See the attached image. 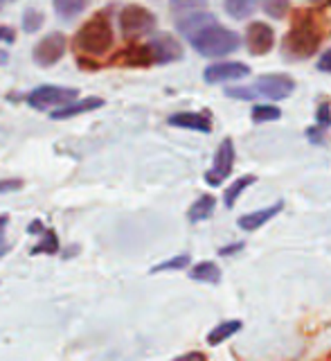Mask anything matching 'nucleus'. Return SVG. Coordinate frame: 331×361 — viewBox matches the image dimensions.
Returning <instances> with one entry per match:
<instances>
[{
	"mask_svg": "<svg viewBox=\"0 0 331 361\" xmlns=\"http://www.w3.org/2000/svg\"><path fill=\"white\" fill-rule=\"evenodd\" d=\"M189 43L203 56H225L239 48V34L212 23V25L203 27L201 32L192 34Z\"/></svg>",
	"mask_w": 331,
	"mask_h": 361,
	"instance_id": "obj_1",
	"label": "nucleus"
},
{
	"mask_svg": "<svg viewBox=\"0 0 331 361\" xmlns=\"http://www.w3.org/2000/svg\"><path fill=\"white\" fill-rule=\"evenodd\" d=\"M320 41V30L313 25V20L298 14L291 32L284 37V52L291 59H306V56H313L318 52Z\"/></svg>",
	"mask_w": 331,
	"mask_h": 361,
	"instance_id": "obj_2",
	"label": "nucleus"
},
{
	"mask_svg": "<svg viewBox=\"0 0 331 361\" xmlns=\"http://www.w3.org/2000/svg\"><path fill=\"white\" fill-rule=\"evenodd\" d=\"M295 88V82L287 75H266L257 79L250 88H227L225 95L235 99H255V97H268V99H282L289 97Z\"/></svg>",
	"mask_w": 331,
	"mask_h": 361,
	"instance_id": "obj_3",
	"label": "nucleus"
},
{
	"mask_svg": "<svg viewBox=\"0 0 331 361\" xmlns=\"http://www.w3.org/2000/svg\"><path fill=\"white\" fill-rule=\"evenodd\" d=\"M75 45L86 54L101 56L111 50L113 45V27L104 16H95L93 20H88L86 25L77 32Z\"/></svg>",
	"mask_w": 331,
	"mask_h": 361,
	"instance_id": "obj_4",
	"label": "nucleus"
},
{
	"mask_svg": "<svg viewBox=\"0 0 331 361\" xmlns=\"http://www.w3.org/2000/svg\"><path fill=\"white\" fill-rule=\"evenodd\" d=\"M120 27H122V34L127 39L144 37V34L154 32L156 16L149 9H144L140 5H129V7H124L122 14H120Z\"/></svg>",
	"mask_w": 331,
	"mask_h": 361,
	"instance_id": "obj_5",
	"label": "nucleus"
},
{
	"mask_svg": "<svg viewBox=\"0 0 331 361\" xmlns=\"http://www.w3.org/2000/svg\"><path fill=\"white\" fill-rule=\"evenodd\" d=\"M77 88H68V86H39L34 88L27 95V102L32 109L39 111H48V109H59L68 102L77 99Z\"/></svg>",
	"mask_w": 331,
	"mask_h": 361,
	"instance_id": "obj_6",
	"label": "nucleus"
},
{
	"mask_svg": "<svg viewBox=\"0 0 331 361\" xmlns=\"http://www.w3.org/2000/svg\"><path fill=\"white\" fill-rule=\"evenodd\" d=\"M232 165H235V145L230 138H225L214 154V167L210 169V172H205V180L214 188L221 185L223 178L230 176Z\"/></svg>",
	"mask_w": 331,
	"mask_h": 361,
	"instance_id": "obj_7",
	"label": "nucleus"
},
{
	"mask_svg": "<svg viewBox=\"0 0 331 361\" xmlns=\"http://www.w3.org/2000/svg\"><path fill=\"white\" fill-rule=\"evenodd\" d=\"M65 54V37L61 32H52L34 45V61L39 66H54Z\"/></svg>",
	"mask_w": 331,
	"mask_h": 361,
	"instance_id": "obj_8",
	"label": "nucleus"
},
{
	"mask_svg": "<svg viewBox=\"0 0 331 361\" xmlns=\"http://www.w3.org/2000/svg\"><path fill=\"white\" fill-rule=\"evenodd\" d=\"M275 45V32L266 23H250L246 32V48L250 54H266Z\"/></svg>",
	"mask_w": 331,
	"mask_h": 361,
	"instance_id": "obj_9",
	"label": "nucleus"
},
{
	"mask_svg": "<svg viewBox=\"0 0 331 361\" xmlns=\"http://www.w3.org/2000/svg\"><path fill=\"white\" fill-rule=\"evenodd\" d=\"M146 45H149V50H151L154 63H171V61H178L182 56V45L178 43V39L171 37V34H156Z\"/></svg>",
	"mask_w": 331,
	"mask_h": 361,
	"instance_id": "obj_10",
	"label": "nucleus"
},
{
	"mask_svg": "<svg viewBox=\"0 0 331 361\" xmlns=\"http://www.w3.org/2000/svg\"><path fill=\"white\" fill-rule=\"evenodd\" d=\"M248 75H250V68L239 61L214 63L205 68V82L208 84H223V82H232V79H244Z\"/></svg>",
	"mask_w": 331,
	"mask_h": 361,
	"instance_id": "obj_11",
	"label": "nucleus"
},
{
	"mask_svg": "<svg viewBox=\"0 0 331 361\" xmlns=\"http://www.w3.org/2000/svg\"><path fill=\"white\" fill-rule=\"evenodd\" d=\"M169 124L180 129H194V131H203V133H210L212 131V120L210 116L205 113H192V111H182L176 113V116L169 118Z\"/></svg>",
	"mask_w": 331,
	"mask_h": 361,
	"instance_id": "obj_12",
	"label": "nucleus"
},
{
	"mask_svg": "<svg viewBox=\"0 0 331 361\" xmlns=\"http://www.w3.org/2000/svg\"><path fill=\"white\" fill-rule=\"evenodd\" d=\"M99 106H104V99L99 97H86V99H73L68 102V104L59 106V111L52 113L54 120H68V118H75V116H82V113H88V111H95Z\"/></svg>",
	"mask_w": 331,
	"mask_h": 361,
	"instance_id": "obj_13",
	"label": "nucleus"
},
{
	"mask_svg": "<svg viewBox=\"0 0 331 361\" xmlns=\"http://www.w3.org/2000/svg\"><path fill=\"white\" fill-rule=\"evenodd\" d=\"M282 208H284V203L277 201L275 206H268V208H264V210H257V212L244 214V217L239 219V228H242V231H257L259 226H264L268 219L275 217L277 212H282Z\"/></svg>",
	"mask_w": 331,
	"mask_h": 361,
	"instance_id": "obj_14",
	"label": "nucleus"
},
{
	"mask_svg": "<svg viewBox=\"0 0 331 361\" xmlns=\"http://www.w3.org/2000/svg\"><path fill=\"white\" fill-rule=\"evenodd\" d=\"M212 23H216V18L212 16V14H189V16H182L178 23H176V27H178V32L182 34V37H192V34H196V32H201L203 27H208V25H212Z\"/></svg>",
	"mask_w": 331,
	"mask_h": 361,
	"instance_id": "obj_15",
	"label": "nucleus"
},
{
	"mask_svg": "<svg viewBox=\"0 0 331 361\" xmlns=\"http://www.w3.org/2000/svg\"><path fill=\"white\" fill-rule=\"evenodd\" d=\"M214 206H216V199L214 197H210V195H203V197H199L196 201L192 203V208H189V212H187V217H189V221H203V219H208L210 214L214 212Z\"/></svg>",
	"mask_w": 331,
	"mask_h": 361,
	"instance_id": "obj_16",
	"label": "nucleus"
},
{
	"mask_svg": "<svg viewBox=\"0 0 331 361\" xmlns=\"http://www.w3.org/2000/svg\"><path fill=\"white\" fill-rule=\"evenodd\" d=\"M189 278L196 282H208V285H216L221 280V269L214 262H201L189 271Z\"/></svg>",
	"mask_w": 331,
	"mask_h": 361,
	"instance_id": "obj_17",
	"label": "nucleus"
},
{
	"mask_svg": "<svg viewBox=\"0 0 331 361\" xmlns=\"http://www.w3.org/2000/svg\"><path fill=\"white\" fill-rule=\"evenodd\" d=\"M120 56H124L122 61L129 63V66H149V63H154L149 45H131V48L127 52H122Z\"/></svg>",
	"mask_w": 331,
	"mask_h": 361,
	"instance_id": "obj_18",
	"label": "nucleus"
},
{
	"mask_svg": "<svg viewBox=\"0 0 331 361\" xmlns=\"http://www.w3.org/2000/svg\"><path fill=\"white\" fill-rule=\"evenodd\" d=\"M261 0H225V11L232 18H248L259 7Z\"/></svg>",
	"mask_w": 331,
	"mask_h": 361,
	"instance_id": "obj_19",
	"label": "nucleus"
},
{
	"mask_svg": "<svg viewBox=\"0 0 331 361\" xmlns=\"http://www.w3.org/2000/svg\"><path fill=\"white\" fill-rule=\"evenodd\" d=\"M239 330H242V321H225L221 325H216L214 330L208 334V343L210 345H219V343L225 341V338H230L232 334H237Z\"/></svg>",
	"mask_w": 331,
	"mask_h": 361,
	"instance_id": "obj_20",
	"label": "nucleus"
},
{
	"mask_svg": "<svg viewBox=\"0 0 331 361\" xmlns=\"http://www.w3.org/2000/svg\"><path fill=\"white\" fill-rule=\"evenodd\" d=\"M86 9V0H54V11L63 20H70L79 16Z\"/></svg>",
	"mask_w": 331,
	"mask_h": 361,
	"instance_id": "obj_21",
	"label": "nucleus"
},
{
	"mask_svg": "<svg viewBox=\"0 0 331 361\" xmlns=\"http://www.w3.org/2000/svg\"><path fill=\"white\" fill-rule=\"evenodd\" d=\"M255 176L253 174H248V176H242V178H237L235 183L225 190V208H232L235 206V201H237V197L242 195V192L248 188V185H253L255 183Z\"/></svg>",
	"mask_w": 331,
	"mask_h": 361,
	"instance_id": "obj_22",
	"label": "nucleus"
},
{
	"mask_svg": "<svg viewBox=\"0 0 331 361\" xmlns=\"http://www.w3.org/2000/svg\"><path fill=\"white\" fill-rule=\"evenodd\" d=\"M56 248H59V240H56V235L52 231L45 233V237L41 240V244H37L32 248V253L34 255H39V253H48V255H54L56 253Z\"/></svg>",
	"mask_w": 331,
	"mask_h": 361,
	"instance_id": "obj_23",
	"label": "nucleus"
},
{
	"mask_svg": "<svg viewBox=\"0 0 331 361\" xmlns=\"http://www.w3.org/2000/svg\"><path fill=\"white\" fill-rule=\"evenodd\" d=\"M289 7H291V0H264V11L273 18L287 16Z\"/></svg>",
	"mask_w": 331,
	"mask_h": 361,
	"instance_id": "obj_24",
	"label": "nucleus"
},
{
	"mask_svg": "<svg viewBox=\"0 0 331 361\" xmlns=\"http://www.w3.org/2000/svg\"><path fill=\"white\" fill-rule=\"evenodd\" d=\"M282 116V111L277 106H268V104H261L253 109V120L255 122H270V120H277Z\"/></svg>",
	"mask_w": 331,
	"mask_h": 361,
	"instance_id": "obj_25",
	"label": "nucleus"
},
{
	"mask_svg": "<svg viewBox=\"0 0 331 361\" xmlns=\"http://www.w3.org/2000/svg\"><path fill=\"white\" fill-rule=\"evenodd\" d=\"M43 25V14L37 9H27L25 14H23V30H25L27 34L37 32L39 27Z\"/></svg>",
	"mask_w": 331,
	"mask_h": 361,
	"instance_id": "obj_26",
	"label": "nucleus"
},
{
	"mask_svg": "<svg viewBox=\"0 0 331 361\" xmlns=\"http://www.w3.org/2000/svg\"><path fill=\"white\" fill-rule=\"evenodd\" d=\"M189 264V257L187 255H178V257H171L167 262L158 264L151 269V274H161V271H171V269H185Z\"/></svg>",
	"mask_w": 331,
	"mask_h": 361,
	"instance_id": "obj_27",
	"label": "nucleus"
},
{
	"mask_svg": "<svg viewBox=\"0 0 331 361\" xmlns=\"http://www.w3.org/2000/svg\"><path fill=\"white\" fill-rule=\"evenodd\" d=\"M208 0H171V9L174 11H192V9H199L205 7Z\"/></svg>",
	"mask_w": 331,
	"mask_h": 361,
	"instance_id": "obj_28",
	"label": "nucleus"
},
{
	"mask_svg": "<svg viewBox=\"0 0 331 361\" xmlns=\"http://www.w3.org/2000/svg\"><path fill=\"white\" fill-rule=\"evenodd\" d=\"M316 120H318V127H323V129L331 124V113H329V104H327V102H323V104L318 106Z\"/></svg>",
	"mask_w": 331,
	"mask_h": 361,
	"instance_id": "obj_29",
	"label": "nucleus"
},
{
	"mask_svg": "<svg viewBox=\"0 0 331 361\" xmlns=\"http://www.w3.org/2000/svg\"><path fill=\"white\" fill-rule=\"evenodd\" d=\"M23 188V180L20 178H7V180H0V192H16Z\"/></svg>",
	"mask_w": 331,
	"mask_h": 361,
	"instance_id": "obj_30",
	"label": "nucleus"
},
{
	"mask_svg": "<svg viewBox=\"0 0 331 361\" xmlns=\"http://www.w3.org/2000/svg\"><path fill=\"white\" fill-rule=\"evenodd\" d=\"M318 71L323 73H331V50H327L320 59H318Z\"/></svg>",
	"mask_w": 331,
	"mask_h": 361,
	"instance_id": "obj_31",
	"label": "nucleus"
},
{
	"mask_svg": "<svg viewBox=\"0 0 331 361\" xmlns=\"http://www.w3.org/2000/svg\"><path fill=\"white\" fill-rule=\"evenodd\" d=\"M323 127H313V129H309V140L311 142H323Z\"/></svg>",
	"mask_w": 331,
	"mask_h": 361,
	"instance_id": "obj_32",
	"label": "nucleus"
},
{
	"mask_svg": "<svg viewBox=\"0 0 331 361\" xmlns=\"http://www.w3.org/2000/svg\"><path fill=\"white\" fill-rule=\"evenodd\" d=\"M242 248H244V244L242 242H239V244H232V246H225V248H221V255H232V253H237V251H242Z\"/></svg>",
	"mask_w": 331,
	"mask_h": 361,
	"instance_id": "obj_33",
	"label": "nucleus"
},
{
	"mask_svg": "<svg viewBox=\"0 0 331 361\" xmlns=\"http://www.w3.org/2000/svg\"><path fill=\"white\" fill-rule=\"evenodd\" d=\"M0 41H14V32L9 27H0Z\"/></svg>",
	"mask_w": 331,
	"mask_h": 361,
	"instance_id": "obj_34",
	"label": "nucleus"
},
{
	"mask_svg": "<svg viewBox=\"0 0 331 361\" xmlns=\"http://www.w3.org/2000/svg\"><path fill=\"white\" fill-rule=\"evenodd\" d=\"M180 359H199V361H203L205 355H203V353H187V355H182Z\"/></svg>",
	"mask_w": 331,
	"mask_h": 361,
	"instance_id": "obj_35",
	"label": "nucleus"
},
{
	"mask_svg": "<svg viewBox=\"0 0 331 361\" xmlns=\"http://www.w3.org/2000/svg\"><path fill=\"white\" fill-rule=\"evenodd\" d=\"M43 231V224L41 221H34L32 226H30V233H41Z\"/></svg>",
	"mask_w": 331,
	"mask_h": 361,
	"instance_id": "obj_36",
	"label": "nucleus"
},
{
	"mask_svg": "<svg viewBox=\"0 0 331 361\" xmlns=\"http://www.w3.org/2000/svg\"><path fill=\"white\" fill-rule=\"evenodd\" d=\"M7 221H9V219H7V217H5V214H3V217H0V231H3V228H5V226H7Z\"/></svg>",
	"mask_w": 331,
	"mask_h": 361,
	"instance_id": "obj_37",
	"label": "nucleus"
},
{
	"mask_svg": "<svg viewBox=\"0 0 331 361\" xmlns=\"http://www.w3.org/2000/svg\"><path fill=\"white\" fill-rule=\"evenodd\" d=\"M0 3H14V0H0Z\"/></svg>",
	"mask_w": 331,
	"mask_h": 361,
	"instance_id": "obj_38",
	"label": "nucleus"
},
{
	"mask_svg": "<svg viewBox=\"0 0 331 361\" xmlns=\"http://www.w3.org/2000/svg\"><path fill=\"white\" fill-rule=\"evenodd\" d=\"M313 3H320V0H313Z\"/></svg>",
	"mask_w": 331,
	"mask_h": 361,
	"instance_id": "obj_39",
	"label": "nucleus"
}]
</instances>
